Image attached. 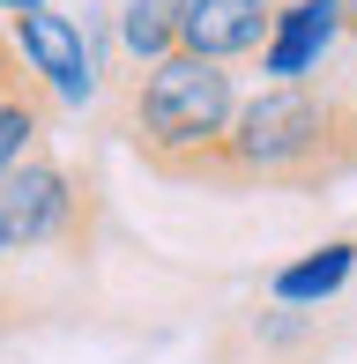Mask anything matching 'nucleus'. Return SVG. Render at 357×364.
<instances>
[{
    "label": "nucleus",
    "instance_id": "3",
    "mask_svg": "<svg viewBox=\"0 0 357 364\" xmlns=\"http://www.w3.org/2000/svg\"><path fill=\"white\" fill-rule=\"evenodd\" d=\"M0 245L8 253H38V245H90V201L75 171L53 149H23L0 171Z\"/></svg>",
    "mask_w": 357,
    "mask_h": 364
},
{
    "label": "nucleus",
    "instance_id": "13",
    "mask_svg": "<svg viewBox=\"0 0 357 364\" xmlns=\"http://www.w3.org/2000/svg\"><path fill=\"white\" fill-rule=\"evenodd\" d=\"M0 268H8V245H0ZM0 327H8V320H0Z\"/></svg>",
    "mask_w": 357,
    "mask_h": 364
},
{
    "label": "nucleus",
    "instance_id": "5",
    "mask_svg": "<svg viewBox=\"0 0 357 364\" xmlns=\"http://www.w3.org/2000/svg\"><path fill=\"white\" fill-rule=\"evenodd\" d=\"M275 0H178V53L208 68H238L268 45Z\"/></svg>",
    "mask_w": 357,
    "mask_h": 364
},
{
    "label": "nucleus",
    "instance_id": "9",
    "mask_svg": "<svg viewBox=\"0 0 357 364\" xmlns=\"http://www.w3.org/2000/svg\"><path fill=\"white\" fill-rule=\"evenodd\" d=\"M119 45L142 68L178 53V0H119Z\"/></svg>",
    "mask_w": 357,
    "mask_h": 364
},
{
    "label": "nucleus",
    "instance_id": "6",
    "mask_svg": "<svg viewBox=\"0 0 357 364\" xmlns=\"http://www.w3.org/2000/svg\"><path fill=\"white\" fill-rule=\"evenodd\" d=\"M343 38L335 30V0H283L268 23V45H261V68L275 82H313V68L328 60V45Z\"/></svg>",
    "mask_w": 357,
    "mask_h": 364
},
{
    "label": "nucleus",
    "instance_id": "7",
    "mask_svg": "<svg viewBox=\"0 0 357 364\" xmlns=\"http://www.w3.org/2000/svg\"><path fill=\"white\" fill-rule=\"evenodd\" d=\"M53 97L38 90V75L15 60V45H8V30H0V171H8L23 149H38L45 141V127H53Z\"/></svg>",
    "mask_w": 357,
    "mask_h": 364
},
{
    "label": "nucleus",
    "instance_id": "1",
    "mask_svg": "<svg viewBox=\"0 0 357 364\" xmlns=\"http://www.w3.org/2000/svg\"><path fill=\"white\" fill-rule=\"evenodd\" d=\"M357 171L350 105L335 82H268L238 97L231 127L216 141L208 193H328Z\"/></svg>",
    "mask_w": 357,
    "mask_h": 364
},
{
    "label": "nucleus",
    "instance_id": "10",
    "mask_svg": "<svg viewBox=\"0 0 357 364\" xmlns=\"http://www.w3.org/2000/svg\"><path fill=\"white\" fill-rule=\"evenodd\" d=\"M335 30H343V38H357V0H335Z\"/></svg>",
    "mask_w": 357,
    "mask_h": 364
},
{
    "label": "nucleus",
    "instance_id": "2",
    "mask_svg": "<svg viewBox=\"0 0 357 364\" xmlns=\"http://www.w3.org/2000/svg\"><path fill=\"white\" fill-rule=\"evenodd\" d=\"M238 112V75L208 68V60L164 53L156 68L134 75L127 90V149L142 156V171L171 178V186H208L216 171V141Z\"/></svg>",
    "mask_w": 357,
    "mask_h": 364
},
{
    "label": "nucleus",
    "instance_id": "12",
    "mask_svg": "<svg viewBox=\"0 0 357 364\" xmlns=\"http://www.w3.org/2000/svg\"><path fill=\"white\" fill-rule=\"evenodd\" d=\"M0 8H8V15H23V8H45V0H0Z\"/></svg>",
    "mask_w": 357,
    "mask_h": 364
},
{
    "label": "nucleus",
    "instance_id": "8",
    "mask_svg": "<svg viewBox=\"0 0 357 364\" xmlns=\"http://www.w3.org/2000/svg\"><path fill=\"white\" fill-rule=\"evenodd\" d=\"M350 268H357V238H335V245H320V253L275 268L268 275V297H275V305H320V297H335L350 283Z\"/></svg>",
    "mask_w": 357,
    "mask_h": 364
},
{
    "label": "nucleus",
    "instance_id": "4",
    "mask_svg": "<svg viewBox=\"0 0 357 364\" xmlns=\"http://www.w3.org/2000/svg\"><path fill=\"white\" fill-rule=\"evenodd\" d=\"M8 45H15V60L38 75V90L53 97L60 112H82L90 97H97V53H90V38H82V23L60 15L53 0L8 15Z\"/></svg>",
    "mask_w": 357,
    "mask_h": 364
},
{
    "label": "nucleus",
    "instance_id": "11",
    "mask_svg": "<svg viewBox=\"0 0 357 364\" xmlns=\"http://www.w3.org/2000/svg\"><path fill=\"white\" fill-rule=\"evenodd\" d=\"M343 105H350V134H357V75H350V90H343Z\"/></svg>",
    "mask_w": 357,
    "mask_h": 364
}]
</instances>
